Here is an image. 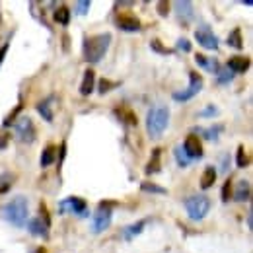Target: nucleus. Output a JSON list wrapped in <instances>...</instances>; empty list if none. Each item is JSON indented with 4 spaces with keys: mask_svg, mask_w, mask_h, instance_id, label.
Masks as SVG:
<instances>
[{
    "mask_svg": "<svg viewBox=\"0 0 253 253\" xmlns=\"http://www.w3.org/2000/svg\"><path fill=\"white\" fill-rule=\"evenodd\" d=\"M0 214L8 224H12L16 228H24L26 222H28V216H30V201H28V197L18 195V197L10 199L0 209Z\"/></svg>",
    "mask_w": 253,
    "mask_h": 253,
    "instance_id": "1",
    "label": "nucleus"
},
{
    "mask_svg": "<svg viewBox=\"0 0 253 253\" xmlns=\"http://www.w3.org/2000/svg\"><path fill=\"white\" fill-rule=\"evenodd\" d=\"M169 126V107L164 103H156L146 113V132L152 140L162 138L166 128Z\"/></svg>",
    "mask_w": 253,
    "mask_h": 253,
    "instance_id": "2",
    "label": "nucleus"
},
{
    "mask_svg": "<svg viewBox=\"0 0 253 253\" xmlns=\"http://www.w3.org/2000/svg\"><path fill=\"white\" fill-rule=\"evenodd\" d=\"M111 33H97V35H90L84 39V59L86 63L97 64L101 63V59L107 55L109 45H111Z\"/></svg>",
    "mask_w": 253,
    "mask_h": 253,
    "instance_id": "3",
    "label": "nucleus"
},
{
    "mask_svg": "<svg viewBox=\"0 0 253 253\" xmlns=\"http://www.w3.org/2000/svg\"><path fill=\"white\" fill-rule=\"evenodd\" d=\"M185 211H187V216L191 220L195 222H201L205 220L212 209V201L207 197V195H189L185 201Z\"/></svg>",
    "mask_w": 253,
    "mask_h": 253,
    "instance_id": "4",
    "label": "nucleus"
},
{
    "mask_svg": "<svg viewBox=\"0 0 253 253\" xmlns=\"http://www.w3.org/2000/svg\"><path fill=\"white\" fill-rule=\"evenodd\" d=\"M39 216H35L28 222V230L30 234L37 236V238H43L47 240L49 238V228H51V218H49V212H47V207L45 205H39Z\"/></svg>",
    "mask_w": 253,
    "mask_h": 253,
    "instance_id": "5",
    "label": "nucleus"
},
{
    "mask_svg": "<svg viewBox=\"0 0 253 253\" xmlns=\"http://www.w3.org/2000/svg\"><path fill=\"white\" fill-rule=\"evenodd\" d=\"M59 214H76L80 218L88 216V203L82 197H66L59 201Z\"/></svg>",
    "mask_w": 253,
    "mask_h": 253,
    "instance_id": "6",
    "label": "nucleus"
},
{
    "mask_svg": "<svg viewBox=\"0 0 253 253\" xmlns=\"http://www.w3.org/2000/svg\"><path fill=\"white\" fill-rule=\"evenodd\" d=\"M203 86H205V82H203V76L199 74V72H189V86L185 88V90H181V92H173L171 94V99L173 101H179V103H185V101H189L193 99L195 95L199 94L201 90H203Z\"/></svg>",
    "mask_w": 253,
    "mask_h": 253,
    "instance_id": "7",
    "label": "nucleus"
},
{
    "mask_svg": "<svg viewBox=\"0 0 253 253\" xmlns=\"http://www.w3.org/2000/svg\"><path fill=\"white\" fill-rule=\"evenodd\" d=\"M195 39L203 49H209V51H218V47H220V41H218L216 33L212 32V28L207 26V24H201L195 30Z\"/></svg>",
    "mask_w": 253,
    "mask_h": 253,
    "instance_id": "8",
    "label": "nucleus"
},
{
    "mask_svg": "<svg viewBox=\"0 0 253 253\" xmlns=\"http://www.w3.org/2000/svg\"><path fill=\"white\" fill-rule=\"evenodd\" d=\"M14 132H16V138L24 144H32L35 140V125H33L32 117L28 115H22L16 123H14Z\"/></svg>",
    "mask_w": 253,
    "mask_h": 253,
    "instance_id": "9",
    "label": "nucleus"
},
{
    "mask_svg": "<svg viewBox=\"0 0 253 253\" xmlns=\"http://www.w3.org/2000/svg\"><path fill=\"white\" fill-rule=\"evenodd\" d=\"M111 220H113V211L107 207V205H99V209L94 212L92 216V232L94 234H101L105 232L109 226H111Z\"/></svg>",
    "mask_w": 253,
    "mask_h": 253,
    "instance_id": "10",
    "label": "nucleus"
},
{
    "mask_svg": "<svg viewBox=\"0 0 253 253\" xmlns=\"http://www.w3.org/2000/svg\"><path fill=\"white\" fill-rule=\"evenodd\" d=\"M181 150L185 152V156L191 160V162H195V160H201L205 156V150H203V142H201V138L199 136H195V134H189L185 140H183V144H181Z\"/></svg>",
    "mask_w": 253,
    "mask_h": 253,
    "instance_id": "11",
    "label": "nucleus"
},
{
    "mask_svg": "<svg viewBox=\"0 0 253 253\" xmlns=\"http://www.w3.org/2000/svg\"><path fill=\"white\" fill-rule=\"evenodd\" d=\"M195 136L201 134L205 140H211V142H216L220 138V134L224 132V125L222 123H214L212 126H193L191 130Z\"/></svg>",
    "mask_w": 253,
    "mask_h": 253,
    "instance_id": "12",
    "label": "nucleus"
},
{
    "mask_svg": "<svg viewBox=\"0 0 253 253\" xmlns=\"http://www.w3.org/2000/svg\"><path fill=\"white\" fill-rule=\"evenodd\" d=\"M117 28L123 30V32L128 33H134V32H140V20L134 16V14H121L117 16Z\"/></svg>",
    "mask_w": 253,
    "mask_h": 253,
    "instance_id": "13",
    "label": "nucleus"
},
{
    "mask_svg": "<svg viewBox=\"0 0 253 253\" xmlns=\"http://www.w3.org/2000/svg\"><path fill=\"white\" fill-rule=\"evenodd\" d=\"M250 66H252L250 57H242V55L232 57V59H228V63H226V68H228L234 76H236V74H244V72H248Z\"/></svg>",
    "mask_w": 253,
    "mask_h": 253,
    "instance_id": "14",
    "label": "nucleus"
},
{
    "mask_svg": "<svg viewBox=\"0 0 253 253\" xmlns=\"http://www.w3.org/2000/svg\"><path fill=\"white\" fill-rule=\"evenodd\" d=\"M55 95H47L45 99H41L35 107H37V113L47 121V123H53V117H55V113H53V105H55Z\"/></svg>",
    "mask_w": 253,
    "mask_h": 253,
    "instance_id": "15",
    "label": "nucleus"
},
{
    "mask_svg": "<svg viewBox=\"0 0 253 253\" xmlns=\"http://www.w3.org/2000/svg\"><path fill=\"white\" fill-rule=\"evenodd\" d=\"M232 197H234V201H238V203L250 201V199H252V183H250L248 179H240V181L236 183V189L232 191Z\"/></svg>",
    "mask_w": 253,
    "mask_h": 253,
    "instance_id": "16",
    "label": "nucleus"
},
{
    "mask_svg": "<svg viewBox=\"0 0 253 253\" xmlns=\"http://www.w3.org/2000/svg\"><path fill=\"white\" fill-rule=\"evenodd\" d=\"M195 63H197V66L205 68L207 72H211V74H214V76L218 74V70L222 68L220 63H218L216 59L207 57V55H203V53H197V55H195Z\"/></svg>",
    "mask_w": 253,
    "mask_h": 253,
    "instance_id": "17",
    "label": "nucleus"
},
{
    "mask_svg": "<svg viewBox=\"0 0 253 253\" xmlns=\"http://www.w3.org/2000/svg\"><path fill=\"white\" fill-rule=\"evenodd\" d=\"M175 12H177V16H179V20H181L183 24H189L191 20L195 18L193 4L187 2V0H183V2H175Z\"/></svg>",
    "mask_w": 253,
    "mask_h": 253,
    "instance_id": "18",
    "label": "nucleus"
},
{
    "mask_svg": "<svg viewBox=\"0 0 253 253\" xmlns=\"http://www.w3.org/2000/svg\"><path fill=\"white\" fill-rule=\"evenodd\" d=\"M148 226V218H142V220L134 222V224H130V226H126L125 230H123V238H125L126 242H130V240H134L136 236H140L142 232H144V228Z\"/></svg>",
    "mask_w": 253,
    "mask_h": 253,
    "instance_id": "19",
    "label": "nucleus"
},
{
    "mask_svg": "<svg viewBox=\"0 0 253 253\" xmlns=\"http://www.w3.org/2000/svg\"><path fill=\"white\" fill-rule=\"evenodd\" d=\"M95 88V72L92 68H88L84 72V78H82V84H80V94L82 95H90Z\"/></svg>",
    "mask_w": 253,
    "mask_h": 253,
    "instance_id": "20",
    "label": "nucleus"
},
{
    "mask_svg": "<svg viewBox=\"0 0 253 253\" xmlns=\"http://www.w3.org/2000/svg\"><path fill=\"white\" fill-rule=\"evenodd\" d=\"M57 160V146L55 144H47L41 152V158H39V166L41 168H49L53 166V162Z\"/></svg>",
    "mask_w": 253,
    "mask_h": 253,
    "instance_id": "21",
    "label": "nucleus"
},
{
    "mask_svg": "<svg viewBox=\"0 0 253 253\" xmlns=\"http://www.w3.org/2000/svg\"><path fill=\"white\" fill-rule=\"evenodd\" d=\"M214 181H216V168L214 166H207L205 171H203V175H201V189L203 191L211 189L214 185Z\"/></svg>",
    "mask_w": 253,
    "mask_h": 253,
    "instance_id": "22",
    "label": "nucleus"
},
{
    "mask_svg": "<svg viewBox=\"0 0 253 253\" xmlns=\"http://www.w3.org/2000/svg\"><path fill=\"white\" fill-rule=\"evenodd\" d=\"M228 47L236 49V51H242L244 49V35H242V30L240 28H234L232 32L228 33V39H226Z\"/></svg>",
    "mask_w": 253,
    "mask_h": 253,
    "instance_id": "23",
    "label": "nucleus"
},
{
    "mask_svg": "<svg viewBox=\"0 0 253 253\" xmlns=\"http://www.w3.org/2000/svg\"><path fill=\"white\" fill-rule=\"evenodd\" d=\"M160 158H162V148H154L152 150V156H150V162H148V166H146V173L148 175H154V173H160L162 171V168H160Z\"/></svg>",
    "mask_w": 253,
    "mask_h": 253,
    "instance_id": "24",
    "label": "nucleus"
},
{
    "mask_svg": "<svg viewBox=\"0 0 253 253\" xmlns=\"http://www.w3.org/2000/svg\"><path fill=\"white\" fill-rule=\"evenodd\" d=\"M140 189H142V193H150V195H168V189L156 185L154 181H142Z\"/></svg>",
    "mask_w": 253,
    "mask_h": 253,
    "instance_id": "25",
    "label": "nucleus"
},
{
    "mask_svg": "<svg viewBox=\"0 0 253 253\" xmlns=\"http://www.w3.org/2000/svg\"><path fill=\"white\" fill-rule=\"evenodd\" d=\"M55 22L61 24V26H68L70 24V10L66 6H59L55 10Z\"/></svg>",
    "mask_w": 253,
    "mask_h": 253,
    "instance_id": "26",
    "label": "nucleus"
},
{
    "mask_svg": "<svg viewBox=\"0 0 253 253\" xmlns=\"http://www.w3.org/2000/svg\"><path fill=\"white\" fill-rule=\"evenodd\" d=\"M173 158H175V162H177L179 168H189L191 166V160L187 158L185 152L181 150V144H177V146L173 148Z\"/></svg>",
    "mask_w": 253,
    "mask_h": 253,
    "instance_id": "27",
    "label": "nucleus"
},
{
    "mask_svg": "<svg viewBox=\"0 0 253 253\" xmlns=\"http://www.w3.org/2000/svg\"><path fill=\"white\" fill-rule=\"evenodd\" d=\"M236 166H238V168H248V166H250V156H248L244 144H240L238 150H236Z\"/></svg>",
    "mask_w": 253,
    "mask_h": 253,
    "instance_id": "28",
    "label": "nucleus"
},
{
    "mask_svg": "<svg viewBox=\"0 0 253 253\" xmlns=\"http://www.w3.org/2000/svg\"><path fill=\"white\" fill-rule=\"evenodd\" d=\"M12 183H14V173L4 171V173L0 175V193H2V195H4V193H8L10 187H12Z\"/></svg>",
    "mask_w": 253,
    "mask_h": 253,
    "instance_id": "29",
    "label": "nucleus"
},
{
    "mask_svg": "<svg viewBox=\"0 0 253 253\" xmlns=\"http://www.w3.org/2000/svg\"><path fill=\"white\" fill-rule=\"evenodd\" d=\"M232 80H234V74H232L228 68H220V70H218V74H216V82H218L220 86L230 84Z\"/></svg>",
    "mask_w": 253,
    "mask_h": 253,
    "instance_id": "30",
    "label": "nucleus"
},
{
    "mask_svg": "<svg viewBox=\"0 0 253 253\" xmlns=\"http://www.w3.org/2000/svg\"><path fill=\"white\" fill-rule=\"evenodd\" d=\"M218 113H220V109H218L216 105L209 103V105H207L203 111H199V117H201V119H207V117H216Z\"/></svg>",
    "mask_w": 253,
    "mask_h": 253,
    "instance_id": "31",
    "label": "nucleus"
},
{
    "mask_svg": "<svg viewBox=\"0 0 253 253\" xmlns=\"http://www.w3.org/2000/svg\"><path fill=\"white\" fill-rule=\"evenodd\" d=\"M22 107H24V103H22V99H20V103L16 105V109H14V111H12V113H10V115H8V117H6L4 121H2V126H4V128H6V126H10V125H14V123H16V115H18V113L22 111Z\"/></svg>",
    "mask_w": 253,
    "mask_h": 253,
    "instance_id": "32",
    "label": "nucleus"
},
{
    "mask_svg": "<svg viewBox=\"0 0 253 253\" xmlns=\"http://www.w3.org/2000/svg\"><path fill=\"white\" fill-rule=\"evenodd\" d=\"M90 6H92V2H90V0H80V2H76V4H74V10H76V14H78V16H86V14L90 12Z\"/></svg>",
    "mask_w": 253,
    "mask_h": 253,
    "instance_id": "33",
    "label": "nucleus"
},
{
    "mask_svg": "<svg viewBox=\"0 0 253 253\" xmlns=\"http://www.w3.org/2000/svg\"><path fill=\"white\" fill-rule=\"evenodd\" d=\"M117 86H119L117 82H109L107 78H103V80L99 82V88H97V90H99V94H107L109 90H113V88H117Z\"/></svg>",
    "mask_w": 253,
    "mask_h": 253,
    "instance_id": "34",
    "label": "nucleus"
},
{
    "mask_svg": "<svg viewBox=\"0 0 253 253\" xmlns=\"http://www.w3.org/2000/svg\"><path fill=\"white\" fill-rule=\"evenodd\" d=\"M150 47H152L156 53H162V55H173V49H166V47H162L158 39H152V41H150Z\"/></svg>",
    "mask_w": 253,
    "mask_h": 253,
    "instance_id": "35",
    "label": "nucleus"
},
{
    "mask_svg": "<svg viewBox=\"0 0 253 253\" xmlns=\"http://www.w3.org/2000/svg\"><path fill=\"white\" fill-rule=\"evenodd\" d=\"M232 199V181H226L222 187V203H228Z\"/></svg>",
    "mask_w": 253,
    "mask_h": 253,
    "instance_id": "36",
    "label": "nucleus"
},
{
    "mask_svg": "<svg viewBox=\"0 0 253 253\" xmlns=\"http://www.w3.org/2000/svg\"><path fill=\"white\" fill-rule=\"evenodd\" d=\"M156 6H158L160 16H162V18H168V14H169V2H164V0H162V2L156 4Z\"/></svg>",
    "mask_w": 253,
    "mask_h": 253,
    "instance_id": "37",
    "label": "nucleus"
},
{
    "mask_svg": "<svg viewBox=\"0 0 253 253\" xmlns=\"http://www.w3.org/2000/svg\"><path fill=\"white\" fill-rule=\"evenodd\" d=\"M177 49H179V51H183V53H189L191 43L185 39V37H181V39H177Z\"/></svg>",
    "mask_w": 253,
    "mask_h": 253,
    "instance_id": "38",
    "label": "nucleus"
},
{
    "mask_svg": "<svg viewBox=\"0 0 253 253\" xmlns=\"http://www.w3.org/2000/svg\"><path fill=\"white\" fill-rule=\"evenodd\" d=\"M8 49H10V41H6V43L0 47V66H2V63H4V57H6Z\"/></svg>",
    "mask_w": 253,
    "mask_h": 253,
    "instance_id": "39",
    "label": "nucleus"
},
{
    "mask_svg": "<svg viewBox=\"0 0 253 253\" xmlns=\"http://www.w3.org/2000/svg\"><path fill=\"white\" fill-rule=\"evenodd\" d=\"M228 168H230V158L224 154L222 156V166H220V171L222 173H228Z\"/></svg>",
    "mask_w": 253,
    "mask_h": 253,
    "instance_id": "40",
    "label": "nucleus"
},
{
    "mask_svg": "<svg viewBox=\"0 0 253 253\" xmlns=\"http://www.w3.org/2000/svg\"><path fill=\"white\" fill-rule=\"evenodd\" d=\"M32 253H47V252H45V250H43V248H35V250H33Z\"/></svg>",
    "mask_w": 253,
    "mask_h": 253,
    "instance_id": "41",
    "label": "nucleus"
},
{
    "mask_svg": "<svg viewBox=\"0 0 253 253\" xmlns=\"http://www.w3.org/2000/svg\"><path fill=\"white\" fill-rule=\"evenodd\" d=\"M248 228H252V212L248 214Z\"/></svg>",
    "mask_w": 253,
    "mask_h": 253,
    "instance_id": "42",
    "label": "nucleus"
}]
</instances>
